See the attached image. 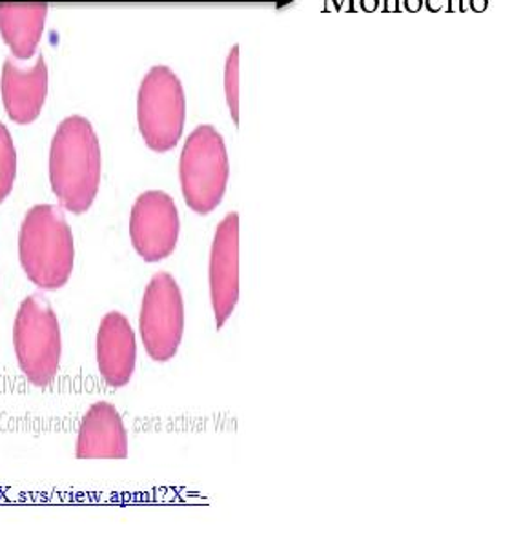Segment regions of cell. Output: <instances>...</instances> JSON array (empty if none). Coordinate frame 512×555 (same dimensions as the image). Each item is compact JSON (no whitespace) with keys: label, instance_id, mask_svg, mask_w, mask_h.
<instances>
[{"label":"cell","instance_id":"cell-1","mask_svg":"<svg viewBox=\"0 0 512 555\" xmlns=\"http://www.w3.org/2000/svg\"><path fill=\"white\" fill-rule=\"evenodd\" d=\"M50 182L64 210L80 216L95 203L101 146L90 120L72 115L59 125L50 150Z\"/></svg>","mask_w":512,"mask_h":555},{"label":"cell","instance_id":"cell-2","mask_svg":"<svg viewBox=\"0 0 512 555\" xmlns=\"http://www.w3.org/2000/svg\"><path fill=\"white\" fill-rule=\"evenodd\" d=\"M18 259L26 278L44 292H57L74 272V235L63 211L37 205L24 217L18 233Z\"/></svg>","mask_w":512,"mask_h":555},{"label":"cell","instance_id":"cell-3","mask_svg":"<svg viewBox=\"0 0 512 555\" xmlns=\"http://www.w3.org/2000/svg\"><path fill=\"white\" fill-rule=\"evenodd\" d=\"M13 346L18 369L31 385H52L63 356L57 313L50 300L34 294L23 300L13 323Z\"/></svg>","mask_w":512,"mask_h":555},{"label":"cell","instance_id":"cell-4","mask_svg":"<svg viewBox=\"0 0 512 555\" xmlns=\"http://www.w3.org/2000/svg\"><path fill=\"white\" fill-rule=\"evenodd\" d=\"M227 144L210 125L197 126L182 147L179 163L182 195L190 210L208 216L221 205L227 193Z\"/></svg>","mask_w":512,"mask_h":555},{"label":"cell","instance_id":"cell-5","mask_svg":"<svg viewBox=\"0 0 512 555\" xmlns=\"http://www.w3.org/2000/svg\"><path fill=\"white\" fill-rule=\"evenodd\" d=\"M187 119V99L181 80L168 66L150 69L137 96V122L144 142L154 152L179 144Z\"/></svg>","mask_w":512,"mask_h":555},{"label":"cell","instance_id":"cell-6","mask_svg":"<svg viewBox=\"0 0 512 555\" xmlns=\"http://www.w3.org/2000/svg\"><path fill=\"white\" fill-rule=\"evenodd\" d=\"M139 326L150 359L168 363L176 358L184 334V300L171 273H155L144 289Z\"/></svg>","mask_w":512,"mask_h":555},{"label":"cell","instance_id":"cell-7","mask_svg":"<svg viewBox=\"0 0 512 555\" xmlns=\"http://www.w3.org/2000/svg\"><path fill=\"white\" fill-rule=\"evenodd\" d=\"M179 232V211L168 193L152 190L137 197L131 208L130 238L144 262L168 259L176 249Z\"/></svg>","mask_w":512,"mask_h":555},{"label":"cell","instance_id":"cell-8","mask_svg":"<svg viewBox=\"0 0 512 555\" xmlns=\"http://www.w3.org/2000/svg\"><path fill=\"white\" fill-rule=\"evenodd\" d=\"M210 297L221 330L240 300V216L235 211L219 222L212 243Z\"/></svg>","mask_w":512,"mask_h":555},{"label":"cell","instance_id":"cell-9","mask_svg":"<svg viewBox=\"0 0 512 555\" xmlns=\"http://www.w3.org/2000/svg\"><path fill=\"white\" fill-rule=\"evenodd\" d=\"M99 372L114 388L128 385L136 372L137 343L130 321L120 312H110L99 324L95 340Z\"/></svg>","mask_w":512,"mask_h":555},{"label":"cell","instance_id":"cell-10","mask_svg":"<svg viewBox=\"0 0 512 555\" xmlns=\"http://www.w3.org/2000/svg\"><path fill=\"white\" fill-rule=\"evenodd\" d=\"M77 460H126L128 457V431L114 404L101 401L91 404L80 423Z\"/></svg>","mask_w":512,"mask_h":555},{"label":"cell","instance_id":"cell-11","mask_svg":"<svg viewBox=\"0 0 512 555\" xmlns=\"http://www.w3.org/2000/svg\"><path fill=\"white\" fill-rule=\"evenodd\" d=\"M48 95V68L37 57L31 68H23L17 59H7L2 68V101L13 122L29 125L39 117Z\"/></svg>","mask_w":512,"mask_h":555},{"label":"cell","instance_id":"cell-12","mask_svg":"<svg viewBox=\"0 0 512 555\" xmlns=\"http://www.w3.org/2000/svg\"><path fill=\"white\" fill-rule=\"evenodd\" d=\"M46 15V2H0V35L18 61H28L37 52Z\"/></svg>","mask_w":512,"mask_h":555},{"label":"cell","instance_id":"cell-13","mask_svg":"<svg viewBox=\"0 0 512 555\" xmlns=\"http://www.w3.org/2000/svg\"><path fill=\"white\" fill-rule=\"evenodd\" d=\"M17 177V150L7 126L0 122V205L10 197Z\"/></svg>","mask_w":512,"mask_h":555},{"label":"cell","instance_id":"cell-14","mask_svg":"<svg viewBox=\"0 0 512 555\" xmlns=\"http://www.w3.org/2000/svg\"><path fill=\"white\" fill-rule=\"evenodd\" d=\"M225 95L235 125H240V46H234L225 64Z\"/></svg>","mask_w":512,"mask_h":555}]
</instances>
